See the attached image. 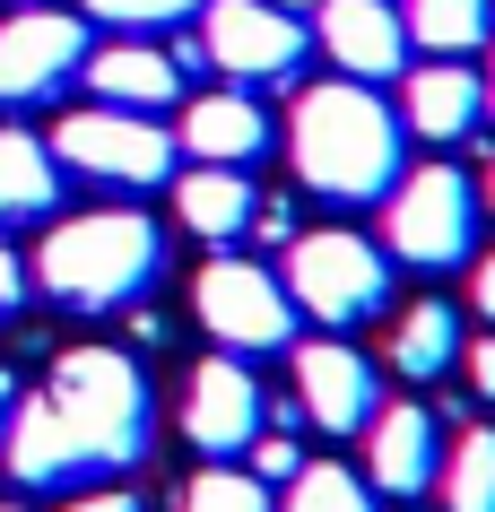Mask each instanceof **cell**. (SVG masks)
Wrapping results in <instances>:
<instances>
[{"label":"cell","mask_w":495,"mask_h":512,"mask_svg":"<svg viewBox=\"0 0 495 512\" xmlns=\"http://www.w3.org/2000/svg\"><path fill=\"white\" fill-rule=\"evenodd\" d=\"M478 183H469L461 165H417L391 183V252L417 261V270H461L469 243H478Z\"/></svg>","instance_id":"obj_5"},{"label":"cell","mask_w":495,"mask_h":512,"mask_svg":"<svg viewBox=\"0 0 495 512\" xmlns=\"http://www.w3.org/2000/svg\"><path fill=\"white\" fill-rule=\"evenodd\" d=\"M478 113H487V79H478V70H461V61H443V53H426V70H409V105H400V122H409L417 139L461 148V139L478 131Z\"/></svg>","instance_id":"obj_14"},{"label":"cell","mask_w":495,"mask_h":512,"mask_svg":"<svg viewBox=\"0 0 495 512\" xmlns=\"http://www.w3.org/2000/svg\"><path fill=\"white\" fill-rule=\"evenodd\" d=\"M244 235H261V243H296V209L287 200H252V226Z\"/></svg>","instance_id":"obj_26"},{"label":"cell","mask_w":495,"mask_h":512,"mask_svg":"<svg viewBox=\"0 0 495 512\" xmlns=\"http://www.w3.org/2000/svg\"><path fill=\"white\" fill-rule=\"evenodd\" d=\"M270 9H313V0H270Z\"/></svg>","instance_id":"obj_33"},{"label":"cell","mask_w":495,"mask_h":512,"mask_svg":"<svg viewBox=\"0 0 495 512\" xmlns=\"http://www.w3.org/2000/svg\"><path fill=\"white\" fill-rule=\"evenodd\" d=\"M200 61L244 87H270L287 70H304V27L270 0H209L200 9Z\"/></svg>","instance_id":"obj_9"},{"label":"cell","mask_w":495,"mask_h":512,"mask_svg":"<svg viewBox=\"0 0 495 512\" xmlns=\"http://www.w3.org/2000/svg\"><path fill=\"white\" fill-rule=\"evenodd\" d=\"M53 209H61V157H53V139L0 122V226H35V217H53Z\"/></svg>","instance_id":"obj_17"},{"label":"cell","mask_w":495,"mask_h":512,"mask_svg":"<svg viewBox=\"0 0 495 512\" xmlns=\"http://www.w3.org/2000/svg\"><path fill=\"white\" fill-rule=\"evenodd\" d=\"M87 87H96V105L165 113L183 96V61L157 53V44H105V53H87Z\"/></svg>","instance_id":"obj_15"},{"label":"cell","mask_w":495,"mask_h":512,"mask_svg":"<svg viewBox=\"0 0 495 512\" xmlns=\"http://www.w3.org/2000/svg\"><path fill=\"white\" fill-rule=\"evenodd\" d=\"M87 18H105V27H183V18H200L209 0H79Z\"/></svg>","instance_id":"obj_24"},{"label":"cell","mask_w":495,"mask_h":512,"mask_svg":"<svg viewBox=\"0 0 495 512\" xmlns=\"http://www.w3.org/2000/svg\"><path fill=\"white\" fill-rule=\"evenodd\" d=\"M192 304H200V330L218 339L226 356H278L296 339V296H287V278H270L261 261H209L192 278Z\"/></svg>","instance_id":"obj_7"},{"label":"cell","mask_w":495,"mask_h":512,"mask_svg":"<svg viewBox=\"0 0 495 512\" xmlns=\"http://www.w3.org/2000/svg\"><path fill=\"white\" fill-rule=\"evenodd\" d=\"M183 512H278V486L235 469V460H209L192 486H183Z\"/></svg>","instance_id":"obj_22"},{"label":"cell","mask_w":495,"mask_h":512,"mask_svg":"<svg viewBox=\"0 0 495 512\" xmlns=\"http://www.w3.org/2000/svg\"><path fill=\"white\" fill-rule=\"evenodd\" d=\"M322 9V53L348 79H409V18L391 0H313Z\"/></svg>","instance_id":"obj_12"},{"label":"cell","mask_w":495,"mask_h":512,"mask_svg":"<svg viewBox=\"0 0 495 512\" xmlns=\"http://www.w3.org/2000/svg\"><path fill=\"white\" fill-rule=\"evenodd\" d=\"M391 365H400L409 382L452 374V365H461V313H452L443 296L409 304V313H400V330H391Z\"/></svg>","instance_id":"obj_19"},{"label":"cell","mask_w":495,"mask_h":512,"mask_svg":"<svg viewBox=\"0 0 495 512\" xmlns=\"http://www.w3.org/2000/svg\"><path fill=\"white\" fill-rule=\"evenodd\" d=\"M461 365H469V391H478V400H495V330L478 339V348H461Z\"/></svg>","instance_id":"obj_28"},{"label":"cell","mask_w":495,"mask_h":512,"mask_svg":"<svg viewBox=\"0 0 495 512\" xmlns=\"http://www.w3.org/2000/svg\"><path fill=\"white\" fill-rule=\"evenodd\" d=\"M261 417H270V400H261V382L244 374V356H209L192 374V391H183V434H192L209 460L252 452Z\"/></svg>","instance_id":"obj_11"},{"label":"cell","mask_w":495,"mask_h":512,"mask_svg":"<svg viewBox=\"0 0 495 512\" xmlns=\"http://www.w3.org/2000/svg\"><path fill=\"white\" fill-rule=\"evenodd\" d=\"M192 165H252L261 148H270V113L252 105L244 87L235 96H200L192 113H183V139H174Z\"/></svg>","instance_id":"obj_16"},{"label":"cell","mask_w":495,"mask_h":512,"mask_svg":"<svg viewBox=\"0 0 495 512\" xmlns=\"http://www.w3.org/2000/svg\"><path fill=\"white\" fill-rule=\"evenodd\" d=\"M61 512H148V504H139V495H122V486H79Z\"/></svg>","instance_id":"obj_27"},{"label":"cell","mask_w":495,"mask_h":512,"mask_svg":"<svg viewBox=\"0 0 495 512\" xmlns=\"http://www.w3.org/2000/svg\"><path fill=\"white\" fill-rule=\"evenodd\" d=\"M278 512H374V495H365L357 469L313 460V469H296V478H287V504H278Z\"/></svg>","instance_id":"obj_23"},{"label":"cell","mask_w":495,"mask_h":512,"mask_svg":"<svg viewBox=\"0 0 495 512\" xmlns=\"http://www.w3.org/2000/svg\"><path fill=\"white\" fill-rule=\"evenodd\" d=\"M165 270V235L139 209H96V217H61L44 252H35V287L61 313H122L139 304V287Z\"/></svg>","instance_id":"obj_3"},{"label":"cell","mask_w":495,"mask_h":512,"mask_svg":"<svg viewBox=\"0 0 495 512\" xmlns=\"http://www.w3.org/2000/svg\"><path fill=\"white\" fill-rule=\"evenodd\" d=\"M287 296L322 330H357L391 304V261L365 235H348V226H322V235L287 243Z\"/></svg>","instance_id":"obj_4"},{"label":"cell","mask_w":495,"mask_h":512,"mask_svg":"<svg viewBox=\"0 0 495 512\" xmlns=\"http://www.w3.org/2000/svg\"><path fill=\"white\" fill-rule=\"evenodd\" d=\"M304 460H296V443H287V434H252V478H270V486H287L296 478Z\"/></svg>","instance_id":"obj_25"},{"label":"cell","mask_w":495,"mask_h":512,"mask_svg":"<svg viewBox=\"0 0 495 512\" xmlns=\"http://www.w3.org/2000/svg\"><path fill=\"white\" fill-rule=\"evenodd\" d=\"M53 157L70 165V174H87V183H122V191H148V183H174L183 148L165 139V122H157V113L87 105V113H70V122L53 131Z\"/></svg>","instance_id":"obj_6"},{"label":"cell","mask_w":495,"mask_h":512,"mask_svg":"<svg viewBox=\"0 0 495 512\" xmlns=\"http://www.w3.org/2000/svg\"><path fill=\"white\" fill-rule=\"evenodd\" d=\"M79 70H87V18L79 9H18V18H0V105L9 113L53 105Z\"/></svg>","instance_id":"obj_8"},{"label":"cell","mask_w":495,"mask_h":512,"mask_svg":"<svg viewBox=\"0 0 495 512\" xmlns=\"http://www.w3.org/2000/svg\"><path fill=\"white\" fill-rule=\"evenodd\" d=\"M287 139H296L304 191H322V200H339V209L391 200V183H400V113H391L365 79L304 87Z\"/></svg>","instance_id":"obj_2"},{"label":"cell","mask_w":495,"mask_h":512,"mask_svg":"<svg viewBox=\"0 0 495 512\" xmlns=\"http://www.w3.org/2000/svg\"><path fill=\"white\" fill-rule=\"evenodd\" d=\"M9 408H18V374L0 365V434H9Z\"/></svg>","instance_id":"obj_31"},{"label":"cell","mask_w":495,"mask_h":512,"mask_svg":"<svg viewBox=\"0 0 495 512\" xmlns=\"http://www.w3.org/2000/svg\"><path fill=\"white\" fill-rule=\"evenodd\" d=\"M487 113H495V70H487Z\"/></svg>","instance_id":"obj_34"},{"label":"cell","mask_w":495,"mask_h":512,"mask_svg":"<svg viewBox=\"0 0 495 512\" xmlns=\"http://www.w3.org/2000/svg\"><path fill=\"white\" fill-rule=\"evenodd\" d=\"M296 400H304V417H313L322 434H365L374 408H383V382H374L365 348L313 339V348H296Z\"/></svg>","instance_id":"obj_10"},{"label":"cell","mask_w":495,"mask_h":512,"mask_svg":"<svg viewBox=\"0 0 495 512\" xmlns=\"http://www.w3.org/2000/svg\"><path fill=\"white\" fill-rule=\"evenodd\" d=\"M252 200L261 191L244 183V165H192V174H174V217L200 243H235L252 226Z\"/></svg>","instance_id":"obj_18"},{"label":"cell","mask_w":495,"mask_h":512,"mask_svg":"<svg viewBox=\"0 0 495 512\" xmlns=\"http://www.w3.org/2000/svg\"><path fill=\"white\" fill-rule=\"evenodd\" d=\"M9 478L35 495H79L148 452V382L122 348H61L44 391L9 408Z\"/></svg>","instance_id":"obj_1"},{"label":"cell","mask_w":495,"mask_h":512,"mask_svg":"<svg viewBox=\"0 0 495 512\" xmlns=\"http://www.w3.org/2000/svg\"><path fill=\"white\" fill-rule=\"evenodd\" d=\"M469 304H478V313H487V322H495V252H487V261H478V270H469Z\"/></svg>","instance_id":"obj_30"},{"label":"cell","mask_w":495,"mask_h":512,"mask_svg":"<svg viewBox=\"0 0 495 512\" xmlns=\"http://www.w3.org/2000/svg\"><path fill=\"white\" fill-rule=\"evenodd\" d=\"M0 512H18V504H0Z\"/></svg>","instance_id":"obj_35"},{"label":"cell","mask_w":495,"mask_h":512,"mask_svg":"<svg viewBox=\"0 0 495 512\" xmlns=\"http://www.w3.org/2000/svg\"><path fill=\"white\" fill-rule=\"evenodd\" d=\"M435 478H443V426L426 408H374V426H365V486L426 495Z\"/></svg>","instance_id":"obj_13"},{"label":"cell","mask_w":495,"mask_h":512,"mask_svg":"<svg viewBox=\"0 0 495 512\" xmlns=\"http://www.w3.org/2000/svg\"><path fill=\"white\" fill-rule=\"evenodd\" d=\"M27 9H35V0H27Z\"/></svg>","instance_id":"obj_36"},{"label":"cell","mask_w":495,"mask_h":512,"mask_svg":"<svg viewBox=\"0 0 495 512\" xmlns=\"http://www.w3.org/2000/svg\"><path fill=\"white\" fill-rule=\"evenodd\" d=\"M27 296V261H18V252H9V243H0V313H9V304Z\"/></svg>","instance_id":"obj_29"},{"label":"cell","mask_w":495,"mask_h":512,"mask_svg":"<svg viewBox=\"0 0 495 512\" xmlns=\"http://www.w3.org/2000/svg\"><path fill=\"white\" fill-rule=\"evenodd\" d=\"M478 209L495 217V157H487V183H478Z\"/></svg>","instance_id":"obj_32"},{"label":"cell","mask_w":495,"mask_h":512,"mask_svg":"<svg viewBox=\"0 0 495 512\" xmlns=\"http://www.w3.org/2000/svg\"><path fill=\"white\" fill-rule=\"evenodd\" d=\"M443 512H495V426H469L443 452Z\"/></svg>","instance_id":"obj_21"},{"label":"cell","mask_w":495,"mask_h":512,"mask_svg":"<svg viewBox=\"0 0 495 512\" xmlns=\"http://www.w3.org/2000/svg\"><path fill=\"white\" fill-rule=\"evenodd\" d=\"M400 18H409V44L461 61V53H478V44L495 35V0H409Z\"/></svg>","instance_id":"obj_20"}]
</instances>
